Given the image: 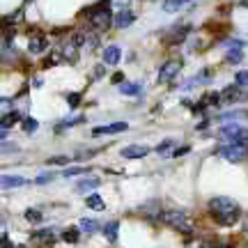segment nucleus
Listing matches in <instances>:
<instances>
[{
    "label": "nucleus",
    "mask_w": 248,
    "mask_h": 248,
    "mask_svg": "<svg viewBox=\"0 0 248 248\" xmlns=\"http://www.w3.org/2000/svg\"><path fill=\"white\" fill-rule=\"evenodd\" d=\"M209 212H212V216L221 225H234L241 216V209H239V204H237V200L225 198V195H218V198L209 200Z\"/></svg>",
    "instance_id": "1"
},
{
    "label": "nucleus",
    "mask_w": 248,
    "mask_h": 248,
    "mask_svg": "<svg viewBox=\"0 0 248 248\" xmlns=\"http://www.w3.org/2000/svg\"><path fill=\"white\" fill-rule=\"evenodd\" d=\"M108 5H110V0H99L97 5L88 9V18L97 32H106L113 26V12L108 9Z\"/></svg>",
    "instance_id": "2"
},
{
    "label": "nucleus",
    "mask_w": 248,
    "mask_h": 248,
    "mask_svg": "<svg viewBox=\"0 0 248 248\" xmlns=\"http://www.w3.org/2000/svg\"><path fill=\"white\" fill-rule=\"evenodd\" d=\"M161 221L168 223L170 228L179 230L182 234H191V232L195 230L193 221H191L184 212H179V209H168V212H163V214H161Z\"/></svg>",
    "instance_id": "3"
},
{
    "label": "nucleus",
    "mask_w": 248,
    "mask_h": 248,
    "mask_svg": "<svg viewBox=\"0 0 248 248\" xmlns=\"http://www.w3.org/2000/svg\"><path fill=\"white\" fill-rule=\"evenodd\" d=\"M218 138L223 145H234V142H248V129L241 124H228L218 131Z\"/></svg>",
    "instance_id": "4"
},
{
    "label": "nucleus",
    "mask_w": 248,
    "mask_h": 248,
    "mask_svg": "<svg viewBox=\"0 0 248 248\" xmlns=\"http://www.w3.org/2000/svg\"><path fill=\"white\" fill-rule=\"evenodd\" d=\"M221 154L230 163H241L248 159V142H234V145H223Z\"/></svg>",
    "instance_id": "5"
},
{
    "label": "nucleus",
    "mask_w": 248,
    "mask_h": 248,
    "mask_svg": "<svg viewBox=\"0 0 248 248\" xmlns=\"http://www.w3.org/2000/svg\"><path fill=\"white\" fill-rule=\"evenodd\" d=\"M71 42L78 46V51L92 53L99 46V35H94V32H76V35L71 37Z\"/></svg>",
    "instance_id": "6"
},
{
    "label": "nucleus",
    "mask_w": 248,
    "mask_h": 248,
    "mask_svg": "<svg viewBox=\"0 0 248 248\" xmlns=\"http://www.w3.org/2000/svg\"><path fill=\"white\" fill-rule=\"evenodd\" d=\"M179 71H182V60H166L163 64H161V69H159V83H170V80L175 78L177 76Z\"/></svg>",
    "instance_id": "7"
},
{
    "label": "nucleus",
    "mask_w": 248,
    "mask_h": 248,
    "mask_svg": "<svg viewBox=\"0 0 248 248\" xmlns=\"http://www.w3.org/2000/svg\"><path fill=\"white\" fill-rule=\"evenodd\" d=\"M221 99L228 101V104H234V101H246L248 99V92L241 90L239 85H228V88L221 92Z\"/></svg>",
    "instance_id": "8"
},
{
    "label": "nucleus",
    "mask_w": 248,
    "mask_h": 248,
    "mask_svg": "<svg viewBox=\"0 0 248 248\" xmlns=\"http://www.w3.org/2000/svg\"><path fill=\"white\" fill-rule=\"evenodd\" d=\"M147 154H150V147H147V145H129V147L122 150L124 159H142V156H147Z\"/></svg>",
    "instance_id": "9"
},
{
    "label": "nucleus",
    "mask_w": 248,
    "mask_h": 248,
    "mask_svg": "<svg viewBox=\"0 0 248 248\" xmlns=\"http://www.w3.org/2000/svg\"><path fill=\"white\" fill-rule=\"evenodd\" d=\"M136 21V16H133V12L131 9H120L115 16H113V23H115L120 30H124V28H129Z\"/></svg>",
    "instance_id": "10"
},
{
    "label": "nucleus",
    "mask_w": 248,
    "mask_h": 248,
    "mask_svg": "<svg viewBox=\"0 0 248 248\" xmlns=\"http://www.w3.org/2000/svg\"><path fill=\"white\" fill-rule=\"evenodd\" d=\"M129 129L126 122H115V124H106V126H94L92 136H104V133H122Z\"/></svg>",
    "instance_id": "11"
},
{
    "label": "nucleus",
    "mask_w": 248,
    "mask_h": 248,
    "mask_svg": "<svg viewBox=\"0 0 248 248\" xmlns=\"http://www.w3.org/2000/svg\"><path fill=\"white\" fill-rule=\"evenodd\" d=\"M191 32V26H179L175 30H170V35L166 37V44H182Z\"/></svg>",
    "instance_id": "12"
},
{
    "label": "nucleus",
    "mask_w": 248,
    "mask_h": 248,
    "mask_svg": "<svg viewBox=\"0 0 248 248\" xmlns=\"http://www.w3.org/2000/svg\"><path fill=\"white\" fill-rule=\"evenodd\" d=\"M30 241H32V244H37V246H48L51 248V244H53L55 241V237H53V232L51 230H39V232H35V234H32V237H30Z\"/></svg>",
    "instance_id": "13"
},
{
    "label": "nucleus",
    "mask_w": 248,
    "mask_h": 248,
    "mask_svg": "<svg viewBox=\"0 0 248 248\" xmlns=\"http://www.w3.org/2000/svg\"><path fill=\"white\" fill-rule=\"evenodd\" d=\"M28 179L18 177V175H2L0 177V188H21V186H26Z\"/></svg>",
    "instance_id": "14"
},
{
    "label": "nucleus",
    "mask_w": 248,
    "mask_h": 248,
    "mask_svg": "<svg viewBox=\"0 0 248 248\" xmlns=\"http://www.w3.org/2000/svg\"><path fill=\"white\" fill-rule=\"evenodd\" d=\"M46 44H48V39H46L44 35L35 32V35H30V44H28V51H30V53H42V51L46 48Z\"/></svg>",
    "instance_id": "15"
},
{
    "label": "nucleus",
    "mask_w": 248,
    "mask_h": 248,
    "mask_svg": "<svg viewBox=\"0 0 248 248\" xmlns=\"http://www.w3.org/2000/svg\"><path fill=\"white\" fill-rule=\"evenodd\" d=\"M101 58H104V64H117L120 58H122V51L117 46H108V48H104Z\"/></svg>",
    "instance_id": "16"
},
{
    "label": "nucleus",
    "mask_w": 248,
    "mask_h": 248,
    "mask_svg": "<svg viewBox=\"0 0 248 248\" xmlns=\"http://www.w3.org/2000/svg\"><path fill=\"white\" fill-rule=\"evenodd\" d=\"M18 120H21V113H18V110H12V113H7V115L0 117V129H2V131H7V129H12Z\"/></svg>",
    "instance_id": "17"
},
{
    "label": "nucleus",
    "mask_w": 248,
    "mask_h": 248,
    "mask_svg": "<svg viewBox=\"0 0 248 248\" xmlns=\"http://www.w3.org/2000/svg\"><path fill=\"white\" fill-rule=\"evenodd\" d=\"M62 58H67L69 62H76L78 60V46L74 44V42H64V46H62Z\"/></svg>",
    "instance_id": "18"
},
{
    "label": "nucleus",
    "mask_w": 248,
    "mask_h": 248,
    "mask_svg": "<svg viewBox=\"0 0 248 248\" xmlns=\"http://www.w3.org/2000/svg\"><path fill=\"white\" fill-rule=\"evenodd\" d=\"M97 186H101V179L88 177V179H80L78 184H76V191H78V193H85V191H92V188H97Z\"/></svg>",
    "instance_id": "19"
},
{
    "label": "nucleus",
    "mask_w": 248,
    "mask_h": 248,
    "mask_svg": "<svg viewBox=\"0 0 248 248\" xmlns=\"http://www.w3.org/2000/svg\"><path fill=\"white\" fill-rule=\"evenodd\" d=\"M117 230H120V223L117 221L106 223V225H104V237L113 244V241H117Z\"/></svg>",
    "instance_id": "20"
},
{
    "label": "nucleus",
    "mask_w": 248,
    "mask_h": 248,
    "mask_svg": "<svg viewBox=\"0 0 248 248\" xmlns=\"http://www.w3.org/2000/svg\"><path fill=\"white\" fill-rule=\"evenodd\" d=\"M85 204H88L90 209H94V212H101L106 204H104V198L101 195H97V193H92V195H88L85 198Z\"/></svg>",
    "instance_id": "21"
},
{
    "label": "nucleus",
    "mask_w": 248,
    "mask_h": 248,
    "mask_svg": "<svg viewBox=\"0 0 248 248\" xmlns=\"http://www.w3.org/2000/svg\"><path fill=\"white\" fill-rule=\"evenodd\" d=\"M78 230H80V232H85V234H94V232L99 230V223H97V221H92V218H80Z\"/></svg>",
    "instance_id": "22"
},
{
    "label": "nucleus",
    "mask_w": 248,
    "mask_h": 248,
    "mask_svg": "<svg viewBox=\"0 0 248 248\" xmlns=\"http://www.w3.org/2000/svg\"><path fill=\"white\" fill-rule=\"evenodd\" d=\"M62 241H67V244H78L80 241V230L78 228H67V230L62 232Z\"/></svg>",
    "instance_id": "23"
},
{
    "label": "nucleus",
    "mask_w": 248,
    "mask_h": 248,
    "mask_svg": "<svg viewBox=\"0 0 248 248\" xmlns=\"http://www.w3.org/2000/svg\"><path fill=\"white\" fill-rule=\"evenodd\" d=\"M83 122H85V117H83V115L69 117V120H62V122L58 124V126H55V131H58V133H62V131H64V129H69V126H74V124H83Z\"/></svg>",
    "instance_id": "24"
},
{
    "label": "nucleus",
    "mask_w": 248,
    "mask_h": 248,
    "mask_svg": "<svg viewBox=\"0 0 248 248\" xmlns=\"http://www.w3.org/2000/svg\"><path fill=\"white\" fill-rule=\"evenodd\" d=\"M120 92L126 94V97H136V94H140V85H138V83H122V85H120Z\"/></svg>",
    "instance_id": "25"
},
{
    "label": "nucleus",
    "mask_w": 248,
    "mask_h": 248,
    "mask_svg": "<svg viewBox=\"0 0 248 248\" xmlns=\"http://www.w3.org/2000/svg\"><path fill=\"white\" fill-rule=\"evenodd\" d=\"M244 60V51L241 48H230L228 55H225V62H230V64H239Z\"/></svg>",
    "instance_id": "26"
},
{
    "label": "nucleus",
    "mask_w": 248,
    "mask_h": 248,
    "mask_svg": "<svg viewBox=\"0 0 248 248\" xmlns=\"http://www.w3.org/2000/svg\"><path fill=\"white\" fill-rule=\"evenodd\" d=\"M188 2V0H163V9L166 12H177Z\"/></svg>",
    "instance_id": "27"
},
{
    "label": "nucleus",
    "mask_w": 248,
    "mask_h": 248,
    "mask_svg": "<svg viewBox=\"0 0 248 248\" xmlns=\"http://www.w3.org/2000/svg\"><path fill=\"white\" fill-rule=\"evenodd\" d=\"M23 216H26L28 223H42V221H44V216H42V212H39V209H26V214H23Z\"/></svg>",
    "instance_id": "28"
},
{
    "label": "nucleus",
    "mask_w": 248,
    "mask_h": 248,
    "mask_svg": "<svg viewBox=\"0 0 248 248\" xmlns=\"http://www.w3.org/2000/svg\"><path fill=\"white\" fill-rule=\"evenodd\" d=\"M37 129H39V122H37L35 117H26L23 120V131L26 133H35Z\"/></svg>",
    "instance_id": "29"
},
{
    "label": "nucleus",
    "mask_w": 248,
    "mask_h": 248,
    "mask_svg": "<svg viewBox=\"0 0 248 248\" xmlns=\"http://www.w3.org/2000/svg\"><path fill=\"white\" fill-rule=\"evenodd\" d=\"M90 168H85V166H78V168H67L62 175L64 177H76V175H83V172H88Z\"/></svg>",
    "instance_id": "30"
},
{
    "label": "nucleus",
    "mask_w": 248,
    "mask_h": 248,
    "mask_svg": "<svg viewBox=\"0 0 248 248\" xmlns=\"http://www.w3.org/2000/svg\"><path fill=\"white\" fill-rule=\"evenodd\" d=\"M234 85L246 88L248 85V71H237V76H234Z\"/></svg>",
    "instance_id": "31"
},
{
    "label": "nucleus",
    "mask_w": 248,
    "mask_h": 248,
    "mask_svg": "<svg viewBox=\"0 0 248 248\" xmlns=\"http://www.w3.org/2000/svg\"><path fill=\"white\" fill-rule=\"evenodd\" d=\"M80 92H69V94H67V104H69L71 108H78V104H80Z\"/></svg>",
    "instance_id": "32"
},
{
    "label": "nucleus",
    "mask_w": 248,
    "mask_h": 248,
    "mask_svg": "<svg viewBox=\"0 0 248 248\" xmlns=\"http://www.w3.org/2000/svg\"><path fill=\"white\" fill-rule=\"evenodd\" d=\"M69 156H51V159L46 161V163H51V166H67L69 163Z\"/></svg>",
    "instance_id": "33"
},
{
    "label": "nucleus",
    "mask_w": 248,
    "mask_h": 248,
    "mask_svg": "<svg viewBox=\"0 0 248 248\" xmlns=\"http://www.w3.org/2000/svg\"><path fill=\"white\" fill-rule=\"evenodd\" d=\"M172 145H175V140H170L168 138V140H163L159 147H156V152H159V154H168V150L172 147Z\"/></svg>",
    "instance_id": "34"
},
{
    "label": "nucleus",
    "mask_w": 248,
    "mask_h": 248,
    "mask_svg": "<svg viewBox=\"0 0 248 248\" xmlns=\"http://www.w3.org/2000/svg\"><path fill=\"white\" fill-rule=\"evenodd\" d=\"M0 152H2V154H9V152H12V154H16L18 147L14 145V142H2V147H0Z\"/></svg>",
    "instance_id": "35"
},
{
    "label": "nucleus",
    "mask_w": 248,
    "mask_h": 248,
    "mask_svg": "<svg viewBox=\"0 0 248 248\" xmlns=\"http://www.w3.org/2000/svg\"><path fill=\"white\" fill-rule=\"evenodd\" d=\"M48 182H53V175L51 172H44V175H39L35 179V184H48Z\"/></svg>",
    "instance_id": "36"
},
{
    "label": "nucleus",
    "mask_w": 248,
    "mask_h": 248,
    "mask_svg": "<svg viewBox=\"0 0 248 248\" xmlns=\"http://www.w3.org/2000/svg\"><path fill=\"white\" fill-rule=\"evenodd\" d=\"M188 145H182V147H175V152H172V156H184V154H188Z\"/></svg>",
    "instance_id": "37"
},
{
    "label": "nucleus",
    "mask_w": 248,
    "mask_h": 248,
    "mask_svg": "<svg viewBox=\"0 0 248 248\" xmlns=\"http://www.w3.org/2000/svg\"><path fill=\"white\" fill-rule=\"evenodd\" d=\"M0 248H14V244H12V239H9L7 234L0 237Z\"/></svg>",
    "instance_id": "38"
},
{
    "label": "nucleus",
    "mask_w": 248,
    "mask_h": 248,
    "mask_svg": "<svg viewBox=\"0 0 248 248\" xmlns=\"http://www.w3.org/2000/svg\"><path fill=\"white\" fill-rule=\"evenodd\" d=\"M113 83H124V74H113Z\"/></svg>",
    "instance_id": "39"
},
{
    "label": "nucleus",
    "mask_w": 248,
    "mask_h": 248,
    "mask_svg": "<svg viewBox=\"0 0 248 248\" xmlns=\"http://www.w3.org/2000/svg\"><path fill=\"white\" fill-rule=\"evenodd\" d=\"M101 74H104V67H101V64H99L97 69H94V78H101Z\"/></svg>",
    "instance_id": "40"
},
{
    "label": "nucleus",
    "mask_w": 248,
    "mask_h": 248,
    "mask_svg": "<svg viewBox=\"0 0 248 248\" xmlns=\"http://www.w3.org/2000/svg\"><path fill=\"white\" fill-rule=\"evenodd\" d=\"M200 248H216V246H212V244H207V241H204V244H200Z\"/></svg>",
    "instance_id": "41"
},
{
    "label": "nucleus",
    "mask_w": 248,
    "mask_h": 248,
    "mask_svg": "<svg viewBox=\"0 0 248 248\" xmlns=\"http://www.w3.org/2000/svg\"><path fill=\"white\" fill-rule=\"evenodd\" d=\"M16 248H26V246H16Z\"/></svg>",
    "instance_id": "42"
},
{
    "label": "nucleus",
    "mask_w": 248,
    "mask_h": 248,
    "mask_svg": "<svg viewBox=\"0 0 248 248\" xmlns=\"http://www.w3.org/2000/svg\"><path fill=\"white\" fill-rule=\"evenodd\" d=\"M26 2H32V0H26Z\"/></svg>",
    "instance_id": "43"
},
{
    "label": "nucleus",
    "mask_w": 248,
    "mask_h": 248,
    "mask_svg": "<svg viewBox=\"0 0 248 248\" xmlns=\"http://www.w3.org/2000/svg\"><path fill=\"white\" fill-rule=\"evenodd\" d=\"M246 232H248V225H246Z\"/></svg>",
    "instance_id": "44"
}]
</instances>
